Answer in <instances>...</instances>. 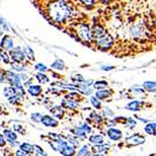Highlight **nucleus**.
Segmentation results:
<instances>
[{"label":"nucleus","instance_id":"4","mask_svg":"<svg viewBox=\"0 0 156 156\" xmlns=\"http://www.w3.org/2000/svg\"><path fill=\"white\" fill-rule=\"evenodd\" d=\"M145 136L144 135H141L139 133L136 134H132L130 136H128L126 138V143L127 145H130V146H138V145H141V144L145 143Z\"/></svg>","mask_w":156,"mask_h":156},{"label":"nucleus","instance_id":"17","mask_svg":"<svg viewBox=\"0 0 156 156\" xmlns=\"http://www.w3.org/2000/svg\"><path fill=\"white\" fill-rule=\"evenodd\" d=\"M112 94V90H101V91H97L96 93H95V96L101 101H104V99L108 98Z\"/></svg>","mask_w":156,"mask_h":156},{"label":"nucleus","instance_id":"12","mask_svg":"<svg viewBox=\"0 0 156 156\" xmlns=\"http://www.w3.org/2000/svg\"><path fill=\"white\" fill-rule=\"evenodd\" d=\"M107 135L108 138L112 141H119L120 139L122 138V131L119 130V129H116V128H110L107 130Z\"/></svg>","mask_w":156,"mask_h":156},{"label":"nucleus","instance_id":"22","mask_svg":"<svg viewBox=\"0 0 156 156\" xmlns=\"http://www.w3.org/2000/svg\"><path fill=\"white\" fill-rule=\"evenodd\" d=\"M3 135H5L7 142H9V141H18V135L13 130H9V129L3 130Z\"/></svg>","mask_w":156,"mask_h":156},{"label":"nucleus","instance_id":"41","mask_svg":"<svg viewBox=\"0 0 156 156\" xmlns=\"http://www.w3.org/2000/svg\"><path fill=\"white\" fill-rule=\"evenodd\" d=\"M0 26H1V27L3 29V31H5V32L10 31V27H9L8 23H7V21H5L2 16H0Z\"/></svg>","mask_w":156,"mask_h":156},{"label":"nucleus","instance_id":"7","mask_svg":"<svg viewBox=\"0 0 156 156\" xmlns=\"http://www.w3.org/2000/svg\"><path fill=\"white\" fill-rule=\"evenodd\" d=\"M105 35H106V34H105V30L101 24H95V25H93V27H92V30H91L92 39L98 41V39H101V37L105 36Z\"/></svg>","mask_w":156,"mask_h":156},{"label":"nucleus","instance_id":"14","mask_svg":"<svg viewBox=\"0 0 156 156\" xmlns=\"http://www.w3.org/2000/svg\"><path fill=\"white\" fill-rule=\"evenodd\" d=\"M61 106L67 109H76L79 107V101L76 99H67L61 101Z\"/></svg>","mask_w":156,"mask_h":156},{"label":"nucleus","instance_id":"54","mask_svg":"<svg viewBox=\"0 0 156 156\" xmlns=\"http://www.w3.org/2000/svg\"><path fill=\"white\" fill-rule=\"evenodd\" d=\"M5 72H1V71H0V84L3 83V82H5Z\"/></svg>","mask_w":156,"mask_h":156},{"label":"nucleus","instance_id":"16","mask_svg":"<svg viewBox=\"0 0 156 156\" xmlns=\"http://www.w3.org/2000/svg\"><path fill=\"white\" fill-rule=\"evenodd\" d=\"M50 112H51L56 118L58 119H61V118L65 116V108L62 106H54L50 109Z\"/></svg>","mask_w":156,"mask_h":156},{"label":"nucleus","instance_id":"19","mask_svg":"<svg viewBox=\"0 0 156 156\" xmlns=\"http://www.w3.org/2000/svg\"><path fill=\"white\" fill-rule=\"evenodd\" d=\"M20 150H21L22 152H24L25 154H27V155H30V154H32V153H35V151H34V145L33 144L27 143V142H23V143L20 144Z\"/></svg>","mask_w":156,"mask_h":156},{"label":"nucleus","instance_id":"8","mask_svg":"<svg viewBox=\"0 0 156 156\" xmlns=\"http://www.w3.org/2000/svg\"><path fill=\"white\" fill-rule=\"evenodd\" d=\"M110 148V145L108 143H104V144H99V145H93L92 146V154L93 156H98L101 154H105L108 150Z\"/></svg>","mask_w":156,"mask_h":156},{"label":"nucleus","instance_id":"52","mask_svg":"<svg viewBox=\"0 0 156 156\" xmlns=\"http://www.w3.org/2000/svg\"><path fill=\"white\" fill-rule=\"evenodd\" d=\"M7 143H8L10 146H12V147H14V146H18V145H20V144H21V143H19V141H9V142H7Z\"/></svg>","mask_w":156,"mask_h":156},{"label":"nucleus","instance_id":"2","mask_svg":"<svg viewBox=\"0 0 156 156\" xmlns=\"http://www.w3.org/2000/svg\"><path fill=\"white\" fill-rule=\"evenodd\" d=\"M5 80L10 83V86H13L14 89H16V87L22 85V81H21V79H20V76L16 74L13 71H10V70L5 71Z\"/></svg>","mask_w":156,"mask_h":156},{"label":"nucleus","instance_id":"11","mask_svg":"<svg viewBox=\"0 0 156 156\" xmlns=\"http://www.w3.org/2000/svg\"><path fill=\"white\" fill-rule=\"evenodd\" d=\"M49 144H50V147H51L54 151L59 152V153H61V151H62L63 148H66L67 146H69V143H68L67 140L57 141V142H54V141H51Z\"/></svg>","mask_w":156,"mask_h":156},{"label":"nucleus","instance_id":"30","mask_svg":"<svg viewBox=\"0 0 156 156\" xmlns=\"http://www.w3.org/2000/svg\"><path fill=\"white\" fill-rule=\"evenodd\" d=\"M92 155H93V154L90 151V148L87 145H83L78 151V153H76V156H92Z\"/></svg>","mask_w":156,"mask_h":156},{"label":"nucleus","instance_id":"9","mask_svg":"<svg viewBox=\"0 0 156 156\" xmlns=\"http://www.w3.org/2000/svg\"><path fill=\"white\" fill-rule=\"evenodd\" d=\"M13 39L11 38L9 35H5L1 39V42H0V47L5 49V51H9V50H12L13 49Z\"/></svg>","mask_w":156,"mask_h":156},{"label":"nucleus","instance_id":"47","mask_svg":"<svg viewBox=\"0 0 156 156\" xmlns=\"http://www.w3.org/2000/svg\"><path fill=\"white\" fill-rule=\"evenodd\" d=\"M7 144V140L5 139V135L0 133V147H3Z\"/></svg>","mask_w":156,"mask_h":156},{"label":"nucleus","instance_id":"24","mask_svg":"<svg viewBox=\"0 0 156 156\" xmlns=\"http://www.w3.org/2000/svg\"><path fill=\"white\" fill-rule=\"evenodd\" d=\"M50 68H51V69H54V70L61 71V70H63V69L66 68V65H65V62H63L61 59H56L55 61H54V62L50 65Z\"/></svg>","mask_w":156,"mask_h":156},{"label":"nucleus","instance_id":"5","mask_svg":"<svg viewBox=\"0 0 156 156\" xmlns=\"http://www.w3.org/2000/svg\"><path fill=\"white\" fill-rule=\"evenodd\" d=\"M10 58L12 60V62H18V63H21L24 61L25 59V55H24L23 49H22L21 47H16L14 49H12L10 51Z\"/></svg>","mask_w":156,"mask_h":156},{"label":"nucleus","instance_id":"34","mask_svg":"<svg viewBox=\"0 0 156 156\" xmlns=\"http://www.w3.org/2000/svg\"><path fill=\"white\" fill-rule=\"evenodd\" d=\"M43 117H44V116H43L42 114H39V112H33V114L31 115V120L33 122L38 123V122H42Z\"/></svg>","mask_w":156,"mask_h":156},{"label":"nucleus","instance_id":"29","mask_svg":"<svg viewBox=\"0 0 156 156\" xmlns=\"http://www.w3.org/2000/svg\"><path fill=\"white\" fill-rule=\"evenodd\" d=\"M61 155L62 156H74L76 155V147H73V146H67L66 148H63L62 151H61Z\"/></svg>","mask_w":156,"mask_h":156},{"label":"nucleus","instance_id":"13","mask_svg":"<svg viewBox=\"0 0 156 156\" xmlns=\"http://www.w3.org/2000/svg\"><path fill=\"white\" fill-rule=\"evenodd\" d=\"M42 123L47 128H57L58 127V120H56L54 117L49 115H45L42 119Z\"/></svg>","mask_w":156,"mask_h":156},{"label":"nucleus","instance_id":"31","mask_svg":"<svg viewBox=\"0 0 156 156\" xmlns=\"http://www.w3.org/2000/svg\"><path fill=\"white\" fill-rule=\"evenodd\" d=\"M90 103H91V105L95 108V109H101V101H99L95 95H94V96H91V98H90Z\"/></svg>","mask_w":156,"mask_h":156},{"label":"nucleus","instance_id":"44","mask_svg":"<svg viewBox=\"0 0 156 156\" xmlns=\"http://www.w3.org/2000/svg\"><path fill=\"white\" fill-rule=\"evenodd\" d=\"M72 80L73 81H76V83H82L85 79H84V76H82V74H76V76H72Z\"/></svg>","mask_w":156,"mask_h":156},{"label":"nucleus","instance_id":"51","mask_svg":"<svg viewBox=\"0 0 156 156\" xmlns=\"http://www.w3.org/2000/svg\"><path fill=\"white\" fill-rule=\"evenodd\" d=\"M12 128H13V131H14V132H16V131H20V132H22V131H23V128H22V126L18 125V123H14Z\"/></svg>","mask_w":156,"mask_h":156},{"label":"nucleus","instance_id":"42","mask_svg":"<svg viewBox=\"0 0 156 156\" xmlns=\"http://www.w3.org/2000/svg\"><path fill=\"white\" fill-rule=\"evenodd\" d=\"M9 103H10V104H13V105L20 104V103H21V96L16 95V96L11 97V98H9Z\"/></svg>","mask_w":156,"mask_h":156},{"label":"nucleus","instance_id":"21","mask_svg":"<svg viewBox=\"0 0 156 156\" xmlns=\"http://www.w3.org/2000/svg\"><path fill=\"white\" fill-rule=\"evenodd\" d=\"M143 89L150 93H156V82L154 81H145L143 83Z\"/></svg>","mask_w":156,"mask_h":156},{"label":"nucleus","instance_id":"27","mask_svg":"<svg viewBox=\"0 0 156 156\" xmlns=\"http://www.w3.org/2000/svg\"><path fill=\"white\" fill-rule=\"evenodd\" d=\"M108 86V82L105 80H99L96 81L95 83H94L93 87L97 91H101V90H106V87Z\"/></svg>","mask_w":156,"mask_h":156},{"label":"nucleus","instance_id":"50","mask_svg":"<svg viewBox=\"0 0 156 156\" xmlns=\"http://www.w3.org/2000/svg\"><path fill=\"white\" fill-rule=\"evenodd\" d=\"M115 67L114 66H101V70L103 71H110V70H114Z\"/></svg>","mask_w":156,"mask_h":156},{"label":"nucleus","instance_id":"59","mask_svg":"<svg viewBox=\"0 0 156 156\" xmlns=\"http://www.w3.org/2000/svg\"><path fill=\"white\" fill-rule=\"evenodd\" d=\"M148 156H153V155H148Z\"/></svg>","mask_w":156,"mask_h":156},{"label":"nucleus","instance_id":"18","mask_svg":"<svg viewBox=\"0 0 156 156\" xmlns=\"http://www.w3.org/2000/svg\"><path fill=\"white\" fill-rule=\"evenodd\" d=\"M89 141L91 144H94V145H99L104 142V136L101 134H92L90 135Z\"/></svg>","mask_w":156,"mask_h":156},{"label":"nucleus","instance_id":"3","mask_svg":"<svg viewBox=\"0 0 156 156\" xmlns=\"http://www.w3.org/2000/svg\"><path fill=\"white\" fill-rule=\"evenodd\" d=\"M96 44L99 50H108L114 45V38H112V36H110V34H106L105 36H103L101 39L97 41Z\"/></svg>","mask_w":156,"mask_h":156},{"label":"nucleus","instance_id":"28","mask_svg":"<svg viewBox=\"0 0 156 156\" xmlns=\"http://www.w3.org/2000/svg\"><path fill=\"white\" fill-rule=\"evenodd\" d=\"M35 78H36V80L38 81V83H41V84H45V83H48V82H49V76L42 72L37 73L36 76H35Z\"/></svg>","mask_w":156,"mask_h":156},{"label":"nucleus","instance_id":"26","mask_svg":"<svg viewBox=\"0 0 156 156\" xmlns=\"http://www.w3.org/2000/svg\"><path fill=\"white\" fill-rule=\"evenodd\" d=\"M23 52H24V55H25V57L29 60L33 61V60L35 59V57H34V50L32 49V47H30L29 45H25V46L23 47Z\"/></svg>","mask_w":156,"mask_h":156},{"label":"nucleus","instance_id":"46","mask_svg":"<svg viewBox=\"0 0 156 156\" xmlns=\"http://www.w3.org/2000/svg\"><path fill=\"white\" fill-rule=\"evenodd\" d=\"M10 60H11V58H10V56L7 54V52H2V61L5 63H10Z\"/></svg>","mask_w":156,"mask_h":156},{"label":"nucleus","instance_id":"10","mask_svg":"<svg viewBox=\"0 0 156 156\" xmlns=\"http://www.w3.org/2000/svg\"><path fill=\"white\" fill-rule=\"evenodd\" d=\"M143 105V101H139V99H133V101H131L130 103H128L126 105V109L130 110V112H139V110H141Z\"/></svg>","mask_w":156,"mask_h":156},{"label":"nucleus","instance_id":"43","mask_svg":"<svg viewBox=\"0 0 156 156\" xmlns=\"http://www.w3.org/2000/svg\"><path fill=\"white\" fill-rule=\"evenodd\" d=\"M80 128L84 131V132L86 133V134H87V133H91L92 132V127H90V126L87 125V123H85V122H84V123H81Z\"/></svg>","mask_w":156,"mask_h":156},{"label":"nucleus","instance_id":"20","mask_svg":"<svg viewBox=\"0 0 156 156\" xmlns=\"http://www.w3.org/2000/svg\"><path fill=\"white\" fill-rule=\"evenodd\" d=\"M27 93L33 97H36L38 95H41L42 93V87L41 85H32L30 87H27Z\"/></svg>","mask_w":156,"mask_h":156},{"label":"nucleus","instance_id":"6","mask_svg":"<svg viewBox=\"0 0 156 156\" xmlns=\"http://www.w3.org/2000/svg\"><path fill=\"white\" fill-rule=\"evenodd\" d=\"M78 34L80 38L84 42H90L92 39L91 36V30L89 29V26L84 23H81L78 27Z\"/></svg>","mask_w":156,"mask_h":156},{"label":"nucleus","instance_id":"57","mask_svg":"<svg viewBox=\"0 0 156 156\" xmlns=\"http://www.w3.org/2000/svg\"><path fill=\"white\" fill-rule=\"evenodd\" d=\"M1 60H2V52L0 51V61H1Z\"/></svg>","mask_w":156,"mask_h":156},{"label":"nucleus","instance_id":"56","mask_svg":"<svg viewBox=\"0 0 156 156\" xmlns=\"http://www.w3.org/2000/svg\"><path fill=\"white\" fill-rule=\"evenodd\" d=\"M2 33H3V30L0 27V37H1V35H2Z\"/></svg>","mask_w":156,"mask_h":156},{"label":"nucleus","instance_id":"23","mask_svg":"<svg viewBox=\"0 0 156 156\" xmlns=\"http://www.w3.org/2000/svg\"><path fill=\"white\" fill-rule=\"evenodd\" d=\"M144 131L148 135H155L156 134V123L155 122H148L144 127Z\"/></svg>","mask_w":156,"mask_h":156},{"label":"nucleus","instance_id":"33","mask_svg":"<svg viewBox=\"0 0 156 156\" xmlns=\"http://www.w3.org/2000/svg\"><path fill=\"white\" fill-rule=\"evenodd\" d=\"M90 118H91V120L93 122L97 123V125L103 122V117H101V115L96 114V112H91V114H90Z\"/></svg>","mask_w":156,"mask_h":156},{"label":"nucleus","instance_id":"37","mask_svg":"<svg viewBox=\"0 0 156 156\" xmlns=\"http://www.w3.org/2000/svg\"><path fill=\"white\" fill-rule=\"evenodd\" d=\"M125 126L127 128H134L136 127V120H134L131 117H127V120H126Z\"/></svg>","mask_w":156,"mask_h":156},{"label":"nucleus","instance_id":"1","mask_svg":"<svg viewBox=\"0 0 156 156\" xmlns=\"http://www.w3.org/2000/svg\"><path fill=\"white\" fill-rule=\"evenodd\" d=\"M49 13L55 22L65 23L70 18L72 9L66 1H56L49 5Z\"/></svg>","mask_w":156,"mask_h":156},{"label":"nucleus","instance_id":"48","mask_svg":"<svg viewBox=\"0 0 156 156\" xmlns=\"http://www.w3.org/2000/svg\"><path fill=\"white\" fill-rule=\"evenodd\" d=\"M20 76V79L21 81H23V83H25L26 81H29V76H27V73H21V74H19Z\"/></svg>","mask_w":156,"mask_h":156},{"label":"nucleus","instance_id":"53","mask_svg":"<svg viewBox=\"0 0 156 156\" xmlns=\"http://www.w3.org/2000/svg\"><path fill=\"white\" fill-rule=\"evenodd\" d=\"M16 156H27V154H25L24 152H22L21 150H18L16 152Z\"/></svg>","mask_w":156,"mask_h":156},{"label":"nucleus","instance_id":"58","mask_svg":"<svg viewBox=\"0 0 156 156\" xmlns=\"http://www.w3.org/2000/svg\"><path fill=\"white\" fill-rule=\"evenodd\" d=\"M0 112H1V107H0Z\"/></svg>","mask_w":156,"mask_h":156},{"label":"nucleus","instance_id":"40","mask_svg":"<svg viewBox=\"0 0 156 156\" xmlns=\"http://www.w3.org/2000/svg\"><path fill=\"white\" fill-rule=\"evenodd\" d=\"M34 151L38 156H47V153L39 145H34Z\"/></svg>","mask_w":156,"mask_h":156},{"label":"nucleus","instance_id":"38","mask_svg":"<svg viewBox=\"0 0 156 156\" xmlns=\"http://www.w3.org/2000/svg\"><path fill=\"white\" fill-rule=\"evenodd\" d=\"M67 141L69 144H72L73 147H76L79 145V140L76 138H74L73 135H70V136H68L67 138Z\"/></svg>","mask_w":156,"mask_h":156},{"label":"nucleus","instance_id":"55","mask_svg":"<svg viewBox=\"0 0 156 156\" xmlns=\"http://www.w3.org/2000/svg\"><path fill=\"white\" fill-rule=\"evenodd\" d=\"M32 83H33V80H32V79H30L29 81H26L25 83H24V85H25V86H29V87H30V86L33 85V84H32Z\"/></svg>","mask_w":156,"mask_h":156},{"label":"nucleus","instance_id":"36","mask_svg":"<svg viewBox=\"0 0 156 156\" xmlns=\"http://www.w3.org/2000/svg\"><path fill=\"white\" fill-rule=\"evenodd\" d=\"M48 138H49L51 141H54V142H57V141L63 140L62 135L58 134V133H54V132H49V133H48Z\"/></svg>","mask_w":156,"mask_h":156},{"label":"nucleus","instance_id":"15","mask_svg":"<svg viewBox=\"0 0 156 156\" xmlns=\"http://www.w3.org/2000/svg\"><path fill=\"white\" fill-rule=\"evenodd\" d=\"M71 133L74 138H78V139H81V140H85L86 139V133L84 132L80 127H74V128H71L70 129Z\"/></svg>","mask_w":156,"mask_h":156},{"label":"nucleus","instance_id":"32","mask_svg":"<svg viewBox=\"0 0 156 156\" xmlns=\"http://www.w3.org/2000/svg\"><path fill=\"white\" fill-rule=\"evenodd\" d=\"M11 69L12 71H16V72H23L25 70V67H24L22 63H18V62H11Z\"/></svg>","mask_w":156,"mask_h":156},{"label":"nucleus","instance_id":"49","mask_svg":"<svg viewBox=\"0 0 156 156\" xmlns=\"http://www.w3.org/2000/svg\"><path fill=\"white\" fill-rule=\"evenodd\" d=\"M106 125L107 127H115V125H116V121H115V119H106Z\"/></svg>","mask_w":156,"mask_h":156},{"label":"nucleus","instance_id":"60","mask_svg":"<svg viewBox=\"0 0 156 156\" xmlns=\"http://www.w3.org/2000/svg\"><path fill=\"white\" fill-rule=\"evenodd\" d=\"M30 156H32V155H30Z\"/></svg>","mask_w":156,"mask_h":156},{"label":"nucleus","instance_id":"39","mask_svg":"<svg viewBox=\"0 0 156 156\" xmlns=\"http://www.w3.org/2000/svg\"><path fill=\"white\" fill-rule=\"evenodd\" d=\"M35 69H36V70L38 71V72H42V73L46 72V71L48 70L47 66H45L44 63H42V62L36 63V65H35Z\"/></svg>","mask_w":156,"mask_h":156},{"label":"nucleus","instance_id":"25","mask_svg":"<svg viewBox=\"0 0 156 156\" xmlns=\"http://www.w3.org/2000/svg\"><path fill=\"white\" fill-rule=\"evenodd\" d=\"M3 95L9 99V98H11V97L18 95V94H16V90L14 89L13 86H7V87L3 89Z\"/></svg>","mask_w":156,"mask_h":156},{"label":"nucleus","instance_id":"35","mask_svg":"<svg viewBox=\"0 0 156 156\" xmlns=\"http://www.w3.org/2000/svg\"><path fill=\"white\" fill-rule=\"evenodd\" d=\"M103 116H104V117H107L106 119H114L112 117H115V112H112L110 108L106 107V108L103 109Z\"/></svg>","mask_w":156,"mask_h":156},{"label":"nucleus","instance_id":"45","mask_svg":"<svg viewBox=\"0 0 156 156\" xmlns=\"http://www.w3.org/2000/svg\"><path fill=\"white\" fill-rule=\"evenodd\" d=\"M131 92H133V93H144V89H143V86L141 87V86L139 85H134L131 87Z\"/></svg>","mask_w":156,"mask_h":156}]
</instances>
